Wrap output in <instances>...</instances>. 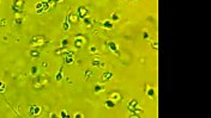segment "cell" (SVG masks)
I'll return each mask as SVG.
<instances>
[{"mask_svg": "<svg viewBox=\"0 0 211 118\" xmlns=\"http://www.w3.org/2000/svg\"><path fill=\"white\" fill-rule=\"evenodd\" d=\"M85 43H86V39H85L84 37H82V36L76 37V39H74V42H73V44H74V47H76L77 49H82V48L85 45Z\"/></svg>", "mask_w": 211, "mask_h": 118, "instance_id": "obj_1", "label": "cell"}, {"mask_svg": "<svg viewBox=\"0 0 211 118\" xmlns=\"http://www.w3.org/2000/svg\"><path fill=\"white\" fill-rule=\"evenodd\" d=\"M41 113V107L40 105H31L29 109V114L30 116H33V117H36Z\"/></svg>", "mask_w": 211, "mask_h": 118, "instance_id": "obj_2", "label": "cell"}, {"mask_svg": "<svg viewBox=\"0 0 211 118\" xmlns=\"http://www.w3.org/2000/svg\"><path fill=\"white\" fill-rule=\"evenodd\" d=\"M77 14H78V17L79 18H85L86 17V14H88V9L85 7V6H79L78 9H77Z\"/></svg>", "mask_w": 211, "mask_h": 118, "instance_id": "obj_3", "label": "cell"}, {"mask_svg": "<svg viewBox=\"0 0 211 118\" xmlns=\"http://www.w3.org/2000/svg\"><path fill=\"white\" fill-rule=\"evenodd\" d=\"M107 45H108V48H109V50H110V51H113V52H115V54H118V55H119V48H118V45H116V43H115V42L109 41V42H107Z\"/></svg>", "mask_w": 211, "mask_h": 118, "instance_id": "obj_4", "label": "cell"}, {"mask_svg": "<svg viewBox=\"0 0 211 118\" xmlns=\"http://www.w3.org/2000/svg\"><path fill=\"white\" fill-rule=\"evenodd\" d=\"M66 18L69 19V22H70V23H74V22H77V20H78V18H79V17H78L77 12H76V13H74V12H71V13H70Z\"/></svg>", "mask_w": 211, "mask_h": 118, "instance_id": "obj_5", "label": "cell"}, {"mask_svg": "<svg viewBox=\"0 0 211 118\" xmlns=\"http://www.w3.org/2000/svg\"><path fill=\"white\" fill-rule=\"evenodd\" d=\"M127 107H128V110H130L131 112H133V111H134V109H137V107H138V101H137L136 99H132V100L128 103V106H127Z\"/></svg>", "mask_w": 211, "mask_h": 118, "instance_id": "obj_6", "label": "cell"}, {"mask_svg": "<svg viewBox=\"0 0 211 118\" xmlns=\"http://www.w3.org/2000/svg\"><path fill=\"white\" fill-rule=\"evenodd\" d=\"M102 26H103L104 29H107V30H112V29L114 27V24H113L112 20H104V22L102 23Z\"/></svg>", "mask_w": 211, "mask_h": 118, "instance_id": "obj_7", "label": "cell"}, {"mask_svg": "<svg viewBox=\"0 0 211 118\" xmlns=\"http://www.w3.org/2000/svg\"><path fill=\"white\" fill-rule=\"evenodd\" d=\"M102 80L103 81H108V80H112L113 79V73L112 72H106V73H103L102 74Z\"/></svg>", "mask_w": 211, "mask_h": 118, "instance_id": "obj_8", "label": "cell"}, {"mask_svg": "<svg viewBox=\"0 0 211 118\" xmlns=\"http://www.w3.org/2000/svg\"><path fill=\"white\" fill-rule=\"evenodd\" d=\"M35 9H36V12H37L39 14L43 13V12H44V11H43V1H40V3H37V4L35 5Z\"/></svg>", "mask_w": 211, "mask_h": 118, "instance_id": "obj_9", "label": "cell"}, {"mask_svg": "<svg viewBox=\"0 0 211 118\" xmlns=\"http://www.w3.org/2000/svg\"><path fill=\"white\" fill-rule=\"evenodd\" d=\"M104 105H106V107H108V109H113V107H115V101L109 98V99H107V100L104 101Z\"/></svg>", "mask_w": 211, "mask_h": 118, "instance_id": "obj_10", "label": "cell"}, {"mask_svg": "<svg viewBox=\"0 0 211 118\" xmlns=\"http://www.w3.org/2000/svg\"><path fill=\"white\" fill-rule=\"evenodd\" d=\"M63 79H64V73H63V68H60L59 72H58L56 75H55V80H56V81H61Z\"/></svg>", "mask_w": 211, "mask_h": 118, "instance_id": "obj_11", "label": "cell"}, {"mask_svg": "<svg viewBox=\"0 0 211 118\" xmlns=\"http://www.w3.org/2000/svg\"><path fill=\"white\" fill-rule=\"evenodd\" d=\"M104 90H106V87L103 85H95V87H94V92H96V93L103 92Z\"/></svg>", "mask_w": 211, "mask_h": 118, "instance_id": "obj_12", "label": "cell"}, {"mask_svg": "<svg viewBox=\"0 0 211 118\" xmlns=\"http://www.w3.org/2000/svg\"><path fill=\"white\" fill-rule=\"evenodd\" d=\"M42 43V38L41 37H33L31 38V45H39Z\"/></svg>", "mask_w": 211, "mask_h": 118, "instance_id": "obj_13", "label": "cell"}, {"mask_svg": "<svg viewBox=\"0 0 211 118\" xmlns=\"http://www.w3.org/2000/svg\"><path fill=\"white\" fill-rule=\"evenodd\" d=\"M146 96H147L149 98H151V99L155 97V90H154L152 87H149L147 90H146Z\"/></svg>", "mask_w": 211, "mask_h": 118, "instance_id": "obj_14", "label": "cell"}, {"mask_svg": "<svg viewBox=\"0 0 211 118\" xmlns=\"http://www.w3.org/2000/svg\"><path fill=\"white\" fill-rule=\"evenodd\" d=\"M70 27H71L70 22H69V19L66 18V19L64 20V23H63V30H64V31H69V30H70Z\"/></svg>", "mask_w": 211, "mask_h": 118, "instance_id": "obj_15", "label": "cell"}, {"mask_svg": "<svg viewBox=\"0 0 211 118\" xmlns=\"http://www.w3.org/2000/svg\"><path fill=\"white\" fill-rule=\"evenodd\" d=\"M23 0H15L13 1V6L15 7H18L19 10H22V6H23Z\"/></svg>", "mask_w": 211, "mask_h": 118, "instance_id": "obj_16", "label": "cell"}, {"mask_svg": "<svg viewBox=\"0 0 211 118\" xmlns=\"http://www.w3.org/2000/svg\"><path fill=\"white\" fill-rule=\"evenodd\" d=\"M84 75H85V79H90L93 75H94V73L90 70V69H85V72H84Z\"/></svg>", "mask_w": 211, "mask_h": 118, "instance_id": "obj_17", "label": "cell"}, {"mask_svg": "<svg viewBox=\"0 0 211 118\" xmlns=\"http://www.w3.org/2000/svg\"><path fill=\"white\" fill-rule=\"evenodd\" d=\"M91 66L93 67H100L101 66V61L98 60V58H95V60L91 61Z\"/></svg>", "mask_w": 211, "mask_h": 118, "instance_id": "obj_18", "label": "cell"}, {"mask_svg": "<svg viewBox=\"0 0 211 118\" xmlns=\"http://www.w3.org/2000/svg\"><path fill=\"white\" fill-rule=\"evenodd\" d=\"M83 22H84V24H85L88 27H91V26H93V23H91V20H90L89 18H86V17H85V18H83Z\"/></svg>", "mask_w": 211, "mask_h": 118, "instance_id": "obj_19", "label": "cell"}, {"mask_svg": "<svg viewBox=\"0 0 211 118\" xmlns=\"http://www.w3.org/2000/svg\"><path fill=\"white\" fill-rule=\"evenodd\" d=\"M110 18H112V20H115V22H119V20H120V17H119L118 13H112Z\"/></svg>", "mask_w": 211, "mask_h": 118, "instance_id": "obj_20", "label": "cell"}, {"mask_svg": "<svg viewBox=\"0 0 211 118\" xmlns=\"http://www.w3.org/2000/svg\"><path fill=\"white\" fill-rule=\"evenodd\" d=\"M110 99H112V100H114V101H116V100H119V99H120V94H119V93H113V94H112V97H110Z\"/></svg>", "mask_w": 211, "mask_h": 118, "instance_id": "obj_21", "label": "cell"}, {"mask_svg": "<svg viewBox=\"0 0 211 118\" xmlns=\"http://www.w3.org/2000/svg\"><path fill=\"white\" fill-rule=\"evenodd\" d=\"M30 56L34 57V58H36V57L40 56V52H39V51H35V50H31V51H30Z\"/></svg>", "mask_w": 211, "mask_h": 118, "instance_id": "obj_22", "label": "cell"}, {"mask_svg": "<svg viewBox=\"0 0 211 118\" xmlns=\"http://www.w3.org/2000/svg\"><path fill=\"white\" fill-rule=\"evenodd\" d=\"M5 90H6L5 83H4L3 81H0V93H4V92H5Z\"/></svg>", "mask_w": 211, "mask_h": 118, "instance_id": "obj_23", "label": "cell"}, {"mask_svg": "<svg viewBox=\"0 0 211 118\" xmlns=\"http://www.w3.org/2000/svg\"><path fill=\"white\" fill-rule=\"evenodd\" d=\"M69 45V39L67 38H64L63 41H61V48H66Z\"/></svg>", "mask_w": 211, "mask_h": 118, "instance_id": "obj_24", "label": "cell"}, {"mask_svg": "<svg viewBox=\"0 0 211 118\" xmlns=\"http://www.w3.org/2000/svg\"><path fill=\"white\" fill-rule=\"evenodd\" d=\"M37 72H39V68H37L36 66H34V67L31 68V75H33V76H35V75L37 74Z\"/></svg>", "mask_w": 211, "mask_h": 118, "instance_id": "obj_25", "label": "cell"}, {"mask_svg": "<svg viewBox=\"0 0 211 118\" xmlns=\"http://www.w3.org/2000/svg\"><path fill=\"white\" fill-rule=\"evenodd\" d=\"M60 117H61V118H69V113L65 110H63L61 112H60Z\"/></svg>", "mask_w": 211, "mask_h": 118, "instance_id": "obj_26", "label": "cell"}, {"mask_svg": "<svg viewBox=\"0 0 211 118\" xmlns=\"http://www.w3.org/2000/svg\"><path fill=\"white\" fill-rule=\"evenodd\" d=\"M90 52H91V54H96L97 52V47H95V45L90 47Z\"/></svg>", "mask_w": 211, "mask_h": 118, "instance_id": "obj_27", "label": "cell"}, {"mask_svg": "<svg viewBox=\"0 0 211 118\" xmlns=\"http://www.w3.org/2000/svg\"><path fill=\"white\" fill-rule=\"evenodd\" d=\"M15 23L20 25V24H23V23H24V19H23V18H17V19L15 20Z\"/></svg>", "mask_w": 211, "mask_h": 118, "instance_id": "obj_28", "label": "cell"}, {"mask_svg": "<svg viewBox=\"0 0 211 118\" xmlns=\"http://www.w3.org/2000/svg\"><path fill=\"white\" fill-rule=\"evenodd\" d=\"M74 118H84V114H83V113H80V112H78V113H76V114H74Z\"/></svg>", "mask_w": 211, "mask_h": 118, "instance_id": "obj_29", "label": "cell"}, {"mask_svg": "<svg viewBox=\"0 0 211 118\" xmlns=\"http://www.w3.org/2000/svg\"><path fill=\"white\" fill-rule=\"evenodd\" d=\"M152 48H154V49H158V42H157V41L152 42Z\"/></svg>", "mask_w": 211, "mask_h": 118, "instance_id": "obj_30", "label": "cell"}, {"mask_svg": "<svg viewBox=\"0 0 211 118\" xmlns=\"http://www.w3.org/2000/svg\"><path fill=\"white\" fill-rule=\"evenodd\" d=\"M143 37H144V39H147V37H149V34H147L146 31H144V32H143Z\"/></svg>", "mask_w": 211, "mask_h": 118, "instance_id": "obj_31", "label": "cell"}, {"mask_svg": "<svg viewBox=\"0 0 211 118\" xmlns=\"http://www.w3.org/2000/svg\"><path fill=\"white\" fill-rule=\"evenodd\" d=\"M50 117H52V118H54V117H56V113H54V112H53V113H50Z\"/></svg>", "mask_w": 211, "mask_h": 118, "instance_id": "obj_32", "label": "cell"}]
</instances>
